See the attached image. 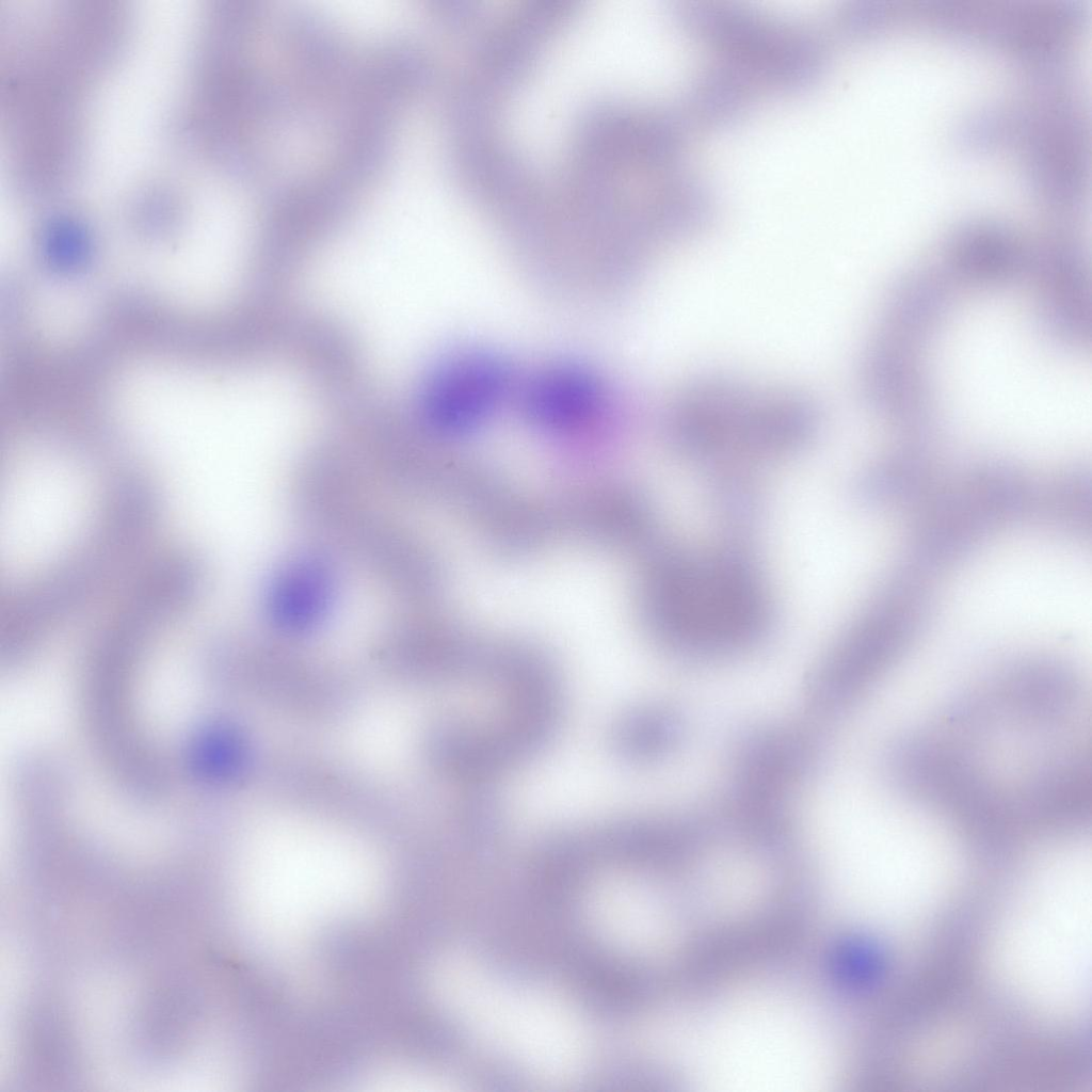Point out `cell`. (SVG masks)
Segmentation results:
<instances>
[{
    "label": "cell",
    "instance_id": "cell-1",
    "mask_svg": "<svg viewBox=\"0 0 1092 1092\" xmlns=\"http://www.w3.org/2000/svg\"><path fill=\"white\" fill-rule=\"evenodd\" d=\"M161 517L151 481L123 473L107 487L91 526L66 555L2 596V637L35 641L78 615L144 562Z\"/></svg>",
    "mask_w": 1092,
    "mask_h": 1092
},
{
    "label": "cell",
    "instance_id": "cell-2",
    "mask_svg": "<svg viewBox=\"0 0 1092 1092\" xmlns=\"http://www.w3.org/2000/svg\"><path fill=\"white\" fill-rule=\"evenodd\" d=\"M291 498L316 545L352 561L389 593L410 603L432 588L434 562L425 545L354 464L332 454L308 457L293 475Z\"/></svg>",
    "mask_w": 1092,
    "mask_h": 1092
},
{
    "label": "cell",
    "instance_id": "cell-3",
    "mask_svg": "<svg viewBox=\"0 0 1092 1092\" xmlns=\"http://www.w3.org/2000/svg\"><path fill=\"white\" fill-rule=\"evenodd\" d=\"M670 443L702 462L766 461L794 453L816 435L820 412L791 388L723 375L684 385L664 413Z\"/></svg>",
    "mask_w": 1092,
    "mask_h": 1092
},
{
    "label": "cell",
    "instance_id": "cell-4",
    "mask_svg": "<svg viewBox=\"0 0 1092 1092\" xmlns=\"http://www.w3.org/2000/svg\"><path fill=\"white\" fill-rule=\"evenodd\" d=\"M663 640L688 655L736 652L759 639L770 610L762 583L743 558L682 552L658 579Z\"/></svg>",
    "mask_w": 1092,
    "mask_h": 1092
},
{
    "label": "cell",
    "instance_id": "cell-5",
    "mask_svg": "<svg viewBox=\"0 0 1092 1092\" xmlns=\"http://www.w3.org/2000/svg\"><path fill=\"white\" fill-rule=\"evenodd\" d=\"M446 973L444 991L452 1008L487 1041L543 1069L560 1070L578 1057V1025L553 997L499 981L466 963Z\"/></svg>",
    "mask_w": 1092,
    "mask_h": 1092
},
{
    "label": "cell",
    "instance_id": "cell-6",
    "mask_svg": "<svg viewBox=\"0 0 1092 1092\" xmlns=\"http://www.w3.org/2000/svg\"><path fill=\"white\" fill-rule=\"evenodd\" d=\"M338 589L336 558L318 545L300 549L270 573L261 591V612L276 632L306 635L326 621Z\"/></svg>",
    "mask_w": 1092,
    "mask_h": 1092
},
{
    "label": "cell",
    "instance_id": "cell-7",
    "mask_svg": "<svg viewBox=\"0 0 1092 1092\" xmlns=\"http://www.w3.org/2000/svg\"><path fill=\"white\" fill-rule=\"evenodd\" d=\"M508 384V371L497 357L464 353L441 364L424 389L432 423L453 430L473 423L494 410Z\"/></svg>",
    "mask_w": 1092,
    "mask_h": 1092
},
{
    "label": "cell",
    "instance_id": "cell-8",
    "mask_svg": "<svg viewBox=\"0 0 1092 1092\" xmlns=\"http://www.w3.org/2000/svg\"><path fill=\"white\" fill-rule=\"evenodd\" d=\"M598 384L584 370L563 366L535 378L526 392L530 415L552 424H572L591 417L601 406Z\"/></svg>",
    "mask_w": 1092,
    "mask_h": 1092
},
{
    "label": "cell",
    "instance_id": "cell-9",
    "mask_svg": "<svg viewBox=\"0 0 1092 1092\" xmlns=\"http://www.w3.org/2000/svg\"><path fill=\"white\" fill-rule=\"evenodd\" d=\"M680 723L670 710L649 706L622 717L611 733L614 753L630 761H646L670 752L680 737Z\"/></svg>",
    "mask_w": 1092,
    "mask_h": 1092
}]
</instances>
